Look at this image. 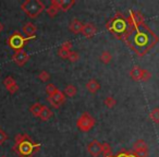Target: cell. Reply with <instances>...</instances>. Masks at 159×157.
Segmentation results:
<instances>
[{
    "instance_id": "cell-33",
    "label": "cell",
    "mask_w": 159,
    "mask_h": 157,
    "mask_svg": "<svg viewBox=\"0 0 159 157\" xmlns=\"http://www.w3.org/2000/svg\"><path fill=\"white\" fill-rule=\"evenodd\" d=\"M3 29H5L3 24H2V23H0V32H2V31H3Z\"/></svg>"
},
{
    "instance_id": "cell-6",
    "label": "cell",
    "mask_w": 159,
    "mask_h": 157,
    "mask_svg": "<svg viewBox=\"0 0 159 157\" xmlns=\"http://www.w3.org/2000/svg\"><path fill=\"white\" fill-rule=\"evenodd\" d=\"M48 102L50 103V105L56 109H59L62 105L66 103V96H64V93L61 92L60 90H58L55 94L48 96Z\"/></svg>"
},
{
    "instance_id": "cell-14",
    "label": "cell",
    "mask_w": 159,
    "mask_h": 157,
    "mask_svg": "<svg viewBox=\"0 0 159 157\" xmlns=\"http://www.w3.org/2000/svg\"><path fill=\"white\" fill-rule=\"evenodd\" d=\"M59 9L63 12H68L75 5V0H58Z\"/></svg>"
},
{
    "instance_id": "cell-8",
    "label": "cell",
    "mask_w": 159,
    "mask_h": 157,
    "mask_svg": "<svg viewBox=\"0 0 159 157\" xmlns=\"http://www.w3.org/2000/svg\"><path fill=\"white\" fill-rule=\"evenodd\" d=\"M12 60L13 62L19 67H23L27 61L30 60V55L24 50V49H21V50H16V53L12 56Z\"/></svg>"
},
{
    "instance_id": "cell-13",
    "label": "cell",
    "mask_w": 159,
    "mask_h": 157,
    "mask_svg": "<svg viewBox=\"0 0 159 157\" xmlns=\"http://www.w3.org/2000/svg\"><path fill=\"white\" fill-rule=\"evenodd\" d=\"M22 31L25 35H27V37H32V36H35V33H36V31H37V27H36V25L33 24V23L27 22L23 25Z\"/></svg>"
},
{
    "instance_id": "cell-29",
    "label": "cell",
    "mask_w": 159,
    "mask_h": 157,
    "mask_svg": "<svg viewBox=\"0 0 159 157\" xmlns=\"http://www.w3.org/2000/svg\"><path fill=\"white\" fill-rule=\"evenodd\" d=\"M70 53L71 51H66V50H63V49L60 48L59 50H58V56H59L60 58H62V59H68Z\"/></svg>"
},
{
    "instance_id": "cell-25",
    "label": "cell",
    "mask_w": 159,
    "mask_h": 157,
    "mask_svg": "<svg viewBox=\"0 0 159 157\" xmlns=\"http://www.w3.org/2000/svg\"><path fill=\"white\" fill-rule=\"evenodd\" d=\"M38 79H39L42 82H47V81L50 79V74H49L47 71H42V72L38 74Z\"/></svg>"
},
{
    "instance_id": "cell-20",
    "label": "cell",
    "mask_w": 159,
    "mask_h": 157,
    "mask_svg": "<svg viewBox=\"0 0 159 157\" xmlns=\"http://www.w3.org/2000/svg\"><path fill=\"white\" fill-rule=\"evenodd\" d=\"M99 59L102 63L108 64V63H110L111 60H112V56H111V53H109V51H102V55H100V57H99Z\"/></svg>"
},
{
    "instance_id": "cell-11",
    "label": "cell",
    "mask_w": 159,
    "mask_h": 157,
    "mask_svg": "<svg viewBox=\"0 0 159 157\" xmlns=\"http://www.w3.org/2000/svg\"><path fill=\"white\" fill-rule=\"evenodd\" d=\"M130 76L133 81L135 82H139V81L142 80V74H143V69L139 66H134L132 69L130 70Z\"/></svg>"
},
{
    "instance_id": "cell-9",
    "label": "cell",
    "mask_w": 159,
    "mask_h": 157,
    "mask_svg": "<svg viewBox=\"0 0 159 157\" xmlns=\"http://www.w3.org/2000/svg\"><path fill=\"white\" fill-rule=\"evenodd\" d=\"M87 152L92 157H98L102 154V143H99L97 140H93L87 145Z\"/></svg>"
},
{
    "instance_id": "cell-24",
    "label": "cell",
    "mask_w": 159,
    "mask_h": 157,
    "mask_svg": "<svg viewBox=\"0 0 159 157\" xmlns=\"http://www.w3.org/2000/svg\"><path fill=\"white\" fill-rule=\"evenodd\" d=\"M57 91H58V89L56 87V85H55V84H52V83H49V84H47V86H46V92H47V94H48L49 96L52 95V94H55Z\"/></svg>"
},
{
    "instance_id": "cell-4",
    "label": "cell",
    "mask_w": 159,
    "mask_h": 157,
    "mask_svg": "<svg viewBox=\"0 0 159 157\" xmlns=\"http://www.w3.org/2000/svg\"><path fill=\"white\" fill-rule=\"evenodd\" d=\"M34 38H35V36H32V37H23L20 32L16 31V32H13V34L7 39V44L9 45L12 49H14V50L16 51V50L23 49L25 44H26L29 40L34 39Z\"/></svg>"
},
{
    "instance_id": "cell-15",
    "label": "cell",
    "mask_w": 159,
    "mask_h": 157,
    "mask_svg": "<svg viewBox=\"0 0 159 157\" xmlns=\"http://www.w3.org/2000/svg\"><path fill=\"white\" fill-rule=\"evenodd\" d=\"M69 29H70V31L72 32V33L79 34V33H81V32H82L83 24L81 22H80V21L77 20V19H73V20L71 21Z\"/></svg>"
},
{
    "instance_id": "cell-23",
    "label": "cell",
    "mask_w": 159,
    "mask_h": 157,
    "mask_svg": "<svg viewBox=\"0 0 159 157\" xmlns=\"http://www.w3.org/2000/svg\"><path fill=\"white\" fill-rule=\"evenodd\" d=\"M105 105H106L107 108L111 109L117 105V100H116L115 97H112V96H108V97L105 99Z\"/></svg>"
},
{
    "instance_id": "cell-16",
    "label": "cell",
    "mask_w": 159,
    "mask_h": 157,
    "mask_svg": "<svg viewBox=\"0 0 159 157\" xmlns=\"http://www.w3.org/2000/svg\"><path fill=\"white\" fill-rule=\"evenodd\" d=\"M86 89H87V91H89V93L95 94L96 92L100 89V84L95 80V79H92V80H89V82L86 83Z\"/></svg>"
},
{
    "instance_id": "cell-1",
    "label": "cell",
    "mask_w": 159,
    "mask_h": 157,
    "mask_svg": "<svg viewBox=\"0 0 159 157\" xmlns=\"http://www.w3.org/2000/svg\"><path fill=\"white\" fill-rule=\"evenodd\" d=\"M40 150V144L35 143L29 134H16L12 150L19 157H33Z\"/></svg>"
},
{
    "instance_id": "cell-19",
    "label": "cell",
    "mask_w": 159,
    "mask_h": 157,
    "mask_svg": "<svg viewBox=\"0 0 159 157\" xmlns=\"http://www.w3.org/2000/svg\"><path fill=\"white\" fill-rule=\"evenodd\" d=\"M102 154H104L105 157L112 156V148H111L110 144H108V143L102 144Z\"/></svg>"
},
{
    "instance_id": "cell-10",
    "label": "cell",
    "mask_w": 159,
    "mask_h": 157,
    "mask_svg": "<svg viewBox=\"0 0 159 157\" xmlns=\"http://www.w3.org/2000/svg\"><path fill=\"white\" fill-rule=\"evenodd\" d=\"M81 33H82L85 37L89 38V37H93V36L97 33V29H96L95 25L92 24V23H86V24L83 25V29Z\"/></svg>"
},
{
    "instance_id": "cell-21",
    "label": "cell",
    "mask_w": 159,
    "mask_h": 157,
    "mask_svg": "<svg viewBox=\"0 0 159 157\" xmlns=\"http://www.w3.org/2000/svg\"><path fill=\"white\" fill-rule=\"evenodd\" d=\"M76 93H77V90L73 84H69L68 86L64 89V94H66V96H69V97H73V96L76 95Z\"/></svg>"
},
{
    "instance_id": "cell-12",
    "label": "cell",
    "mask_w": 159,
    "mask_h": 157,
    "mask_svg": "<svg viewBox=\"0 0 159 157\" xmlns=\"http://www.w3.org/2000/svg\"><path fill=\"white\" fill-rule=\"evenodd\" d=\"M46 11H47V14H48L50 18H55V16L58 14V12L60 11L59 2H58V0H51L50 6L47 8Z\"/></svg>"
},
{
    "instance_id": "cell-31",
    "label": "cell",
    "mask_w": 159,
    "mask_h": 157,
    "mask_svg": "<svg viewBox=\"0 0 159 157\" xmlns=\"http://www.w3.org/2000/svg\"><path fill=\"white\" fill-rule=\"evenodd\" d=\"M61 49H63V50H66V51H71V49H72V43L71 42H64L63 44L61 45V47H60Z\"/></svg>"
},
{
    "instance_id": "cell-27",
    "label": "cell",
    "mask_w": 159,
    "mask_h": 157,
    "mask_svg": "<svg viewBox=\"0 0 159 157\" xmlns=\"http://www.w3.org/2000/svg\"><path fill=\"white\" fill-rule=\"evenodd\" d=\"M16 80H14L12 76H7L5 80H3V84H5V86L7 87V89H8V87H10V86H12L13 84H16Z\"/></svg>"
},
{
    "instance_id": "cell-28",
    "label": "cell",
    "mask_w": 159,
    "mask_h": 157,
    "mask_svg": "<svg viewBox=\"0 0 159 157\" xmlns=\"http://www.w3.org/2000/svg\"><path fill=\"white\" fill-rule=\"evenodd\" d=\"M152 77V73L149 72L148 70H146V69H143V74H142V80L143 82H147V81H149V79Z\"/></svg>"
},
{
    "instance_id": "cell-34",
    "label": "cell",
    "mask_w": 159,
    "mask_h": 157,
    "mask_svg": "<svg viewBox=\"0 0 159 157\" xmlns=\"http://www.w3.org/2000/svg\"><path fill=\"white\" fill-rule=\"evenodd\" d=\"M2 157H6V156H2Z\"/></svg>"
},
{
    "instance_id": "cell-26",
    "label": "cell",
    "mask_w": 159,
    "mask_h": 157,
    "mask_svg": "<svg viewBox=\"0 0 159 157\" xmlns=\"http://www.w3.org/2000/svg\"><path fill=\"white\" fill-rule=\"evenodd\" d=\"M79 59H80V55L76 53V51H72L71 50V53H70V55H69V58H68V60L70 62H76V61H79Z\"/></svg>"
},
{
    "instance_id": "cell-22",
    "label": "cell",
    "mask_w": 159,
    "mask_h": 157,
    "mask_svg": "<svg viewBox=\"0 0 159 157\" xmlns=\"http://www.w3.org/2000/svg\"><path fill=\"white\" fill-rule=\"evenodd\" d=\"M149 118L152 119V121H154L155 123H159V108L152 109L149 113Z\"/></svg>"
},
{
    "instance_id": "cell-30",
    "label": "cell",
    "mask_w": 159,
    "mask_h": 157,
    "mask_svg": "<svg viewBox=\"0 0 159 157\" xmlns=\"http://www.w3.org/2000/svg\"><path fill=\"white\" fill-rule=\"evenodd\" d=\"M8 140V135L2 129H0V145H2L6 141Z\"/></svg>"
},
{
    "instance_id": "cell-32",
    "label": "cell",
    "mask_w": 159,
    "mask_h": 157,
    "mask_svg": "<svg viewBox=\"0 0 159 157\" xmlns=\"http://www.w3.org/2000/svg\"><path fill=\"white\" fill-rule=\"evenodd\" d=\"M7 90H8V92H9L10 94H14V93H16V92L19 91V85L16 83V84H13L12 86L8 87Z\"/></svg>"
},
{
    "instance_id": "cell-2",
    "label": "cell",
    "mask_w": 159,
    "mask_h": 157,
    "mask_svg": "<svg viewBox=\"0 0 159 157\" xmlns=\"http://www.w3.org/2000/svg\"><path fill=\"white\" fill-rule=\"evenodd\" d=\"M129 24H130L129 23V19H124V16L119 13L107 23V30H109L111 33L115 34L116 37L123 39L126 32H128Z\"/></svg>"
},
{
    "instance_id": "cell-3",
    "label": "cell",
    "mask_w": 159,
    "mask_h": 157,
    "mask_svg": "<svg viewBox=\"0 0 159 157\" xmlns=\"http://www.w3.org/2000/svg\"><path fill=\"white\" fill-rule=\"evenodd\" d=\"M21 9L31 19H36L39 14H42L46 7L40 0H26L21 5Z\"/></svg>"
},
{
    "instance_id": "cell-7",
    "label": "cell",
    "mask_w": 159,
    "mask_h": 157,
    "mask_svg": "<svg viewBox=\"0 0 159 157\" xmlns=\"http://www.w3.org/2000/svg\"><path fill=\"white\" fill-rule=\"evenodd\" d=\"M133 152L137 157H147L148 156V145L144 140H137L133 144Z\"/></svg>"
},
{
    "instance_id": "cell-5",
    "label": "cell",
    "mask_w": 159,
    "mask_h": 157,
    "mask_svg": "<svg viewBox=\"0 0 159 157\" xmlns=\"http://www.w3.org/2000/svg\"><path fill=\"white\" fill-rule=\"evenodd\" d=\"M96 124V120L91 113H83L82 115L80 116V118L76 121V127L80 131L82 132H89L92 129L95 127Z\"/></svg>"
},
{
    "instance_id": "cell-18",
    "label": "cell",
    "mask_w": 159,
    "mask_h": 157,
    "mask_svg": "<svg viewBox=\"0 0 159 157\" xmlns=\"http://www.w3.org/2000/svg\"><path fill=\"white\" fill-rule=\"evenodd\" d=\"M42 109H43V105L39 104V103H35V104H33L31 106L30 111H31V113L34 116V117H39Z\"/></svg>"
},
{
    "instance_id": "cell-17",
    "label": "cell",
    "mask_w": 159,
    "mask_h": 157,
    "mask_svg": "<svg viewBox=\"0 0 159 157\" xmlns=\"http://www.w3.org/2000/svg\"><path fill=\"white\" fill-rule=\"evenodd\" d=\"M53 113L49 107L47 106H43V109L40 111V115H39V118L43 120V121H48L51 117H52Z\"/></svg>"
}]
</instances>
